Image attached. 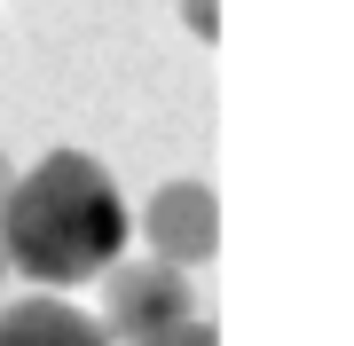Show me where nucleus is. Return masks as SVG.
<instances>
[{
	"label": "nucleus",
	"mask_w": 354,
	"mask_h": 346,
	"mask_svg": "<svg viewBox=\"0 0 354 346\" xmlns=\"http://www.w3.org/2000/svg\"><path fill=\"white\" fill-rule=\"evenodd\" d=\"M127 236H134V213L87 150H48L32 173H16L8 205H0V252L39 291L111 276Z\"/></svg>",
	"instance_id": "1"
},
{
	"label": "nucleus",
	"mask_w": 354,
	"mask_h": 346,
	"mask_svg": "<svg viewBox=\"0 0 354 346\" xmlns=\"http://www.w3.org/2000/svg\"><path fill=\"white\" fill-rule=\"evenodd\" d=\"M197 323V283L174 260H118L102 276V331L118 346H150L165 331Z\"/></svg>",
	"instance_id": "2"
},
{
	"label": "nucleus",
	"mask_w": 354,
	"mask_h": 346,
	"mask_svg": "<svg viewBox=\"0 0 354 346\" xmlns=\"http://www.w3.org/2000/svg\"><path fill=\"white\" fill-rule=\"evenodd\" d=\"M142 236H150V260L205 268V260L221 252V197H213V181H165V189H150Z\"/></svg>",
	"instance_id": "3"
},
{
	"label": "nucleus",
	"mask_w": 354,
	"mask_h": 346,
	"mask_svg": "<svg viewBox=\"0 0 354 346\" xmlns=\"http://www.w3.org/2000/svg\"><path fill=\"white\" fill-rule=\"evenodd\" d=\"M0 346H118L102 331V315L71 307L64 291H24L0 307Z\"/></svg>",
	"instance_id": "4"
},
{
	"label": "nucleus",
	"mask_w": 354,
	"mask_h": 346,
	"mask_svg": "<svg viewBox=\"0 0 354 346\" xmlns=\"http://www.w3.org/2000/svg\"><path fill=\"white\" fill-rule=\"evenodd\" d=\"M181 24H189V39H213L221 32V0H181Z\"/></svg>",
	"instance_id": "5"
},
{
	"label": "nucleus",
	"mask_w": 354,
	"mask_h": 346,
	"mask_svg": "<svg viewBox=\"0 0 354 346\" xmlns=\"http://www.w3.org/2000/svg\"><path fill=\"white\" fill-rule=\"evenodd\" d=\"M150 346H221V338H213V323L197 315V323H181V331H165V338H150Z\"/></svg>",
	"instance_id": "6"
},
{
	"label": "nucleus",
	"mask_w": 354,
	"mask_h": 346,
	"mask_svg": "<svg viewBox=\"0 0 354 346\" xmlns=\"http://www.w3.org/2000/svg\"><path fill=\"white\" fill-rule=\"evenodd\" d=\"M8 189H16V166H8V157H0V205H8Z\"/></svg>",
	"instance_id": "7"
},
{
	"label": "nucleus",
	"mask_w": 354,
	"mask_h": 346,
	"mask_svg": "<svg viewBox=\"0 0 354 346\" xmlns=\"http://www.w3.org/2000/svg\"><path fill=\"white\" fill-rule=\"evenodd\" d=\"M0 276H8V252H0Z\"/></svg>",
	"instance_id": "8"
}]
</instances>
